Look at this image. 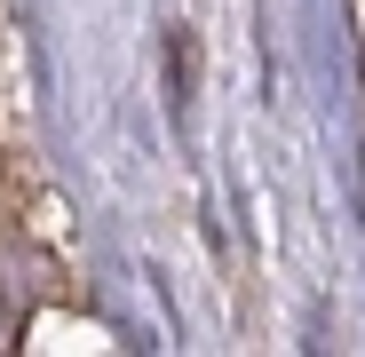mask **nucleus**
Masks as SVG:
<instances>
[{
    "instance_id": "1",
    "label": "nucleus",
    "mask_w": 365,
    "mask_h": 357,
    "mask_svg": "<svg viewBox=\"0 0 365 357\" xmlns=\"http://www.w3.org/2000/svg\"><path fill=\"white\" fill-rule=\"evenodd\" d=\"M182 95H191V40H182V24H167V103L182 111Z\"/></svg>"
}]
</instances>
